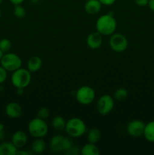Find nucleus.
<instances>
[{"instance_id": "ddd939ff", "label": "nucleus", "mask_w": 154, "mask_h": 155, "mask_svg": "<svg viewBox=\"0 0 154 155\" xmlns=\"http://www.w3.org/2000/svg\"><path fill=\"white\" fill-rule=\"evenodd\" d=\"M64 136L63 135L57 134L52 136L49 142V148L51 152H63V142Z\"/></svg>"}, {"instance_id": "4c0bfd02", "label": "nucleus", "mask_w": 154, "mask_h": 155, "mask_svg": "<svg viewBox=\"0 0 154 155\" xmlns=\"http://www.w3.org/2000/svg\"><path fill=\"white\" fill-rule=\"evenodd\" d=\"M1 17H2V12L1 10H0V18H1Z\"/></svg>"}, {"instance_id": "4468645a", "label": "nucleus", "mask_w": 154, "mask_h": 155, "mask_svg": "<svg viewBox=\"0 0 154 155\" xmlns=\"http://www.w3.org/2000/svg\"><path fill=\"white\" fill-rule=\"evenodd\" d=\"M102 8V4L99 0H88L85 4V11L91 15H95L99 13Z\"/></svg>"}, {"instance_id": "9d476101", "label": "nucleus", "mask_w": 154, "mask_h": 155, "mask_svg": "<svg viewBox=\"0 0 154 155\" xmlns=\"http://www.w3.org/2000/svg\"><path fill=\"white\" fill-rule=\"evenodd\" d=\"M103 36L98 31L92 32L86 38V44L91 49H98L102 45Z\"/></svg>"}, {"instance_id": "f704fd0d", "label": "nucleus", "mask_w": 154, "mask_h": 155, "mask_svg": "<svg viewBox=\"0 0 154 155\" xmlns=\"http://www.w3.org/2000/svg\"><path fill=\"white\" fill-rule=\"evenodd\" d=\"M24 89H17V93L20 95H23V93H24Z\"/></svg>"}, {"instance_id": "ea45409f", "label": "nucleus", "mask_w": 154, "mask_h": 155, "mask_svg": "<svg viewBox=\"0 0 154 155\" xmlns=\"http://www.w3.org/2000/svg\"><path fill=\"white\" fill-rule=\"evenodd\" d=\"M86 1H88V0H86Z\"/></svg>"}, {"instance_id": "473e14b6", "label": "nucleus", "mask_w": 154, "mask_h": 155, "mask_svg": "<svg viewBox=\"0 0 154 155\" xmlns=\"http://www.w3.org/2000/svg\"><path fill=\"white\" fill-rule=\"evenodd\" d=\"M30 154V153L28 152V151H23L22 149H18V151H17V154L16 155H29Z\"/></svg>"}, {"instance_id": "9b49d317", "label": "nucleus", "mask_w": 154, "mask_h": 155, "mask_svg": "<svg viewBox=\"0 0 154 155\" xmlns=\"http://www.w3.org/2000/svg\"><path fill=\"white\" fill-rule=\"evenodd\" d=\"M6 115L11 119H17L23 114L22 107L17 102H10L6 105L5 109Z\"/></svg>"}, {"instance_id": "423d86ee", "label": "nucleus", "mask_w": 154, "mask_h": 155, "mask_svg": "<svg viewBox=\"0 0 154 155\" xmlns=\"http://www.w3.org/2000/svg\"><path fill=\"white\" fill-rule=\"evenodd\" d=\"M75 96L79 104L88 105L95 101V91L91 86H83L77 89Z\"/></svg>"}, {"instance_id": "4be33fe9", "label": "nucleus", "mask_w": 154, "mask_h": 155, "mask_svg": "<svg viewBox=\"0 0 154 155\" xmlns=\"http://www.w3.org/2000/svg\"><path fill=\"white\" fill-rule=\"evenodd\" d=\"M128 95V92L126 89H125V88H119V89L115 91L114 94H113V98L116 101H122L126 99Z\"/></svg>"}, {"instance_id": "f8f14e48", "label": "nucleus", "mask_w": 154, "mask_h": 155, "mask_svg": "<svg viewBox=\"0 0 154 155\" xmlns=\"http://www.w3.org/2000/svg\"><path fill=\"white\" fill-rule=\"evenodd\" d=\"M27 141H28V137L27 134L21 130L15 132L11 137V142L18 149L24 148L27 145Z\"/></svg>"}, {"instance_id": "cd10ccee", "label": "nucleus", "mask_w": 154, "mask_h": 155, "mask_svg": "<svg viewBox=\"0 0 154 155\" xmlns=\"http://www.w3.org/2000/svg\"><path fill=\"white\" fill-rule=\"evenodd\" d=\"M8 77V71L0 65V85L5 82Z\"/></svg>"}, {"instance_id": "c85d7f7f", "label": "nucleus", "mask_w": 154, "mask_h": 155, "mask_svg": "<svg viewBox=\"0 0 154 155\" xmlns=\"http://www.w3.org/2000/svg\"><path fill=\"white\" fill-rule=\"evenodd\" d=\"M6 136L5 129L4 125L2 124H0V142L4 140Z\"/></svg>"}, {"instance_id": "f3484780", "label": "nucleus", "mask_w": 154, "mask_h": 155, "mask_svg": "<svg viewBox=\"0 0 154 155\" xmlns=\"http://www.w3.org/2000/svg\"><path fill=\"white\" fill-rule=\"evenodd\" d=\"M46 148V144L42 138H36L31 145V150L34 154H42Z\"/></svg>"}, {"instance_id": "b1692460", "label": "nucleus", "mask_w": 154, "mask_h": 155, "mask_svg": "<svg viewBox=\"0 0 154 155\" xmlns=\"http://www.w3.org/2000/svg\"><path fill=\"white\" fill-rule=\"evenodd\" d=\"M26 9L23 7L21 5H14V15L17 18L19 19H22V18H25L26 16Z\"/></svg>"}, {"instance_id": "6e6552de", "label": "nucleus", "mask_w": 154, "mask_h": 155, "mask_svg": "<svg viewBox=\"0 0 154 155\" xmlns=\"http://www.w3.org/2000/svg\"><path fill=\"white\" fill-rule=\"evenodd\" d=\"M114 98L110 95H104L97 101V110L103 116L109 114L114 107Z\"/></svg>"}, {"instance_id": "aec40b11", "label": "nucleus", "mask_w": 154, "mask_h": 155, "mask_svg": "<svg viewBox=\"0 0 154 155\" xmlns=\"http://www.w3.org/2000/svg\"><path fill=\"white\" fill-rule=\"evenodd\" d=\"M66 122L64 118L61 116H56L51 121V126L57 131L62 132L65 130Z\"/></svg>"}, {"instance_id": "1a4fd4ad", "label": "nucleus", "mask_w": 154, "mask_h": 155, "mask_svg": "<svg viewBox=\"0 0 154 155\" xmlns=\"http://www.w3.org/2000/svg\"><path fill=\"white\" fill-rule=\"evenodd\" d=\"M146 124L140 120H133L127 126V132L131 137L139 138L143 135Z\"/></svg>"}, {"instance_id": "bb28decb", "label": "nucleus", "mask_w": 154, "mask_h": 155, "mask_svg": "<svg viewBox=\"0 0 154 155\" xmlns=\"http://www.w3.org/2000/svg\"><path fill=\"white\" fill-rule=\"evenodd\" d=\"M66 154L68 155H77V154H81V148H79L76 145H72L68 151L64 152Z\"/></svg>"}, {"instance_id": "c756f323", "label": "nucleus", "mask_w": 154, "mask_h": 155, "mask_svg": "<svg viewBox=\"0 0 154 155\" xmlns=\"http://www.w3.org/2000/svg\"><path fill=\"white\" fill-rule=\"evenodd\" d=\"M134 2L139 7H144L148 5L149 0H134Z\"/></svg>"}, {"instance_id": "a878e982", "label": "nucleus", "mask_w": 154, "mask_h": 155, "mask_svg": "<svg viewBox=\"0 0 154 155\" xmlns=\"http://www.w3.org/2000/svg\"><path fill=\"white\" fill-rule=\"evenodd\" d=\"M50 110L47 107H42L37 112V117L41 118L42 120H45L49 117Z\"/></svg>"}, {"instance_id": "c9c22d12", "label": "nucleus", "mask_w": 154, "mask_h": 155, "mask_svg": "<svg viewBox=\"0 0 154 155\" xmlns=\"http://www.w3.org/2000/svg\"><path fill=\"white\" fill-rule=\"evenodd\" d=\"M31 1L32 3H33V4H38V3H39V2L41 1V0H30Z\"/></svg>"}, {"instance_id": "393cba45", "label": "nucleus", "mask_w": 154, "mask_h": 155, "mask_svg": "<svg viewBox=\"0 0 154 155\" xmlns=\"http://www.w3.org/2000/svg\"><path fill=\"white\" fill-rule=\"evenodd\" d=\"M72 145H73V141H72V137L70 136L65 137L64 136L63 142V152H66V151H68Z\"/></svg>"}, {"instance_id": "39448f33", "label": "nucleus", "mask_w": 154, "mask_h": 155, "mask_svg": "<svg viewBox=\"0 0 154 155\" xmlns=\"http://www.w3.org/2000/svg\"><path fill=\"white\" fill-rule=\"evenodd\" d=\"M0 64L8 72H14L21 68L22 60L21 57L15 53L7 52L4 54L0 61Z\"/></svg>"}, {"instance_id": "2eb2a0df", "label": "nucleus", "mask_w": 154, "mask_h": 155, "mask_svg": "<svg viewBox=\"0 0 154 155\" xmlns=\"http://www.w3.org/2000/svg\"><path fill=\"white\" fill-rule=\"evenodd\" d=\"M42 66V61L39 56H32L27 61V69L31 73H36L41 69Z\"/></svg>"}, {"instance_id": "7ed1b4c3", "label": "nucleus", "mask_w": 154, "mask_h": 155, "mask_svg": "<svg viewBox=\"0 0 154 155\" xmlns=\"http://www.w3.org/2000/svg\"><path fill=\"white\" fill-rule=\"evenodd\" d=\"M31 72L28 69L19 68L12 72L11 81L16 89H25L31 82Z\"/></svg>"}, {"instance_id": "2f4dec72", "label": "nucleus", "mask_w": 154, "mask_h": 155, "mask_svg": "<svg viewBox=\"0 0 154 155\" xmlns=\"http://www.w3.org/2000/svg\"><path fill=\"white\" fill-rule=\"evenodd\" d=\"M25 0H9L11 4H13L14 5H21Z\"/></svg>"}, {"instance_id": "412c9836", "label": "nucleus", "mask_w": 154, "mask_h": 155, "mask_svg": "<svg viewBox=\"0 0 154 155\" xmlns=\"http://www.w3.org/2000/svg\"><path fill=\"white\" fill-rule=\"evenodd\" d=\"M143 136L149 142H154V120L150 121L145 125Z\"/></svg>"}, {"instance_id": "f03ea898", "label": "nucleus", "mask_w": 154, "mask_h": 155, "mask_svg": "<svg viewBox=\"0 0 154 155\" xmlns=\"http://www.w3.org/2000/svg\"><path fill=\"white\" fill-rule=\"evenodd\" d=\"M65 131L70 137L79 138L86 133L87 127L82 120L79 117H72L66 122Z\"/></svg>"}, {"instance_id": "6ab92c4d", "label": "nucleus", "mask_w": 154, "mask_h": 155, "mask_svg": "<svg viewBox=\"0 0 154 155\" xmlns=\"http://www.w3.org/2000/svg\"><path fill=\"white\" fill-rule=\"evenodd\" d=\"M101 139V130L98 128H92L88 131L87 135L88 142L97 144Z\"/></svg>"}, {"instance_id": "0eeeda50", "label": "nucleus", "mask_w": 154, "mask_h": 155, "mask_svg": "<svg viewBox=\"0 0 154 155\" xmlns=\"http://www.w3.org/2000/svg\"><path fill=\"white\" fill-rule=\"evenodd\" d=\"M109 44L113 51L120 53L127 49L128 41L125 35L119 33H114L110 36Z\"/></svg>"}, {"instance_id": "20e7f679", "label": "nucleus", "mask_w": 154, "mask_h": 155, "mask_svg": "<svg viewBox=\"0 0 154 155\" xmlns=\"http://www.w3.org/2000/svg\"><path fill=\"white\" fill-rule=\"evenodd\" d=\"M29 133L34 138H43L48 134V126L45 120L36 117L32 119L27 127Z\"/></svg>"}, {"instance_id": "dca6fc26", "label": "nucleus", "mask_w": 154, "mask_h": 155, "mask_svg": "<svg viewBox=\"0 0 154 155\" xmlns=\"http://www.w3.org/2000/svg\"><path fill=\"white\" fill-rule=\"evenodd\" d=\"M18 148L11 142H4L0 144V155H16Z\"/></svg>"}, {"instance_id": "5701e85b", "label": "nucleus", "mask_w": 154, "mask_h": 155, "mask_svg": "<svg viewBox=\"0 0 154 155\" xmlns=\"http://www.w3.org/2000/svg\"><path fill=\"white\" fill-rule=\"evenodd\" d=\"M0 49L4 53H7L11 49V42L7 38H4L0 40Z\"/></svg>"}, {"instance_id": "a211bd4d", "label": "nucleus", "mask_w": 154, "mask_h": 155, "mask_svg": "<svg viewBox=\"0 0 154 155\" xmlns=\"http://www.w3.org/2000/svg\"><path fill=\"white\" fill-rule=\"evenodd\" d=\"M82 155H99L100 150L96 144H92L88 142L83 145L81 148Z\"/></svg>"}, {"instance_id": "e433bc0d", "label": "nucleus", "mask_w": 154, "mask_h": 155, "mask_svg": "<svg viewBox=\"0 0 154 155\" xmlns=\"http://www.w3.org/2000/svg\"><path fill=\"white\" fill-rule=\"evenodd\" d=\"M4 54H5V53L3 52V51H2L1 49H0V61H1V59L2 58V57H3V55H4Z\"/></svg>"}, {"instance_id": "f257e3e1", "label": "nucleus", "mask_w": 154, "mask_h": 155, "mask_svg": "<svg viewBox=\"0 0 154 155\" xmlns=\"http://www.w3.org/2000/svg\"><path fill=\"white\" fill-rule=\"evenodd\" d=\"M95 27L102 36H111L116 32L117 22L113 15L106 14L98 18Z\"/></svg>"}, {"instance_id": "7c9ffc66", "label": "nucleus", "mask_w": 154, "mask_h": 155, "mask_svg": "<svg viewBox=\"0 0 154 155\" xmlns=\"http://www.w3.org/2000/svg\"><path fill=\"white\" fill-rule=\"evenodd\" d=\"M100 2L102 4V5H106V6H110L113 5L115 2H116V0H99Z\"/></svg>"}, {"instance_id": "72a5a7b5", "label": "nucleus", "mask_w": 154, "mask_h": 155, "mask_svg": "<svg viewBox=\"0 0 154 155\" xmlns=\"http://www.w3.org/2000/svg\"><path fill=\"white\" fill-rule=\"evenodd\" d=\"M148 7L150 9L152 12H154V0H149V2H148Z\"/></svg>"}, {"instance_id": "58836bf2", "label": "nucleus", "mask_w": 154, "mask_h": 155, "mask_svg": "<svg viewBox=\"0 0 154 155\" xmlns=\"http://www.w3.org/2000/svg\"><path fill=\"white\" fill-rule=\"evenodd\" d=\"M2 0H0V5L2 4Z\"/></svg>"}]
</instances>
